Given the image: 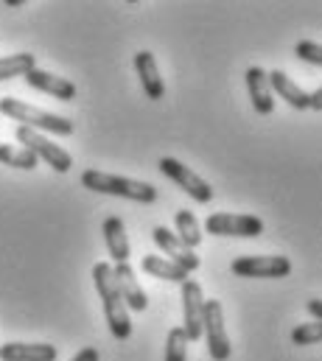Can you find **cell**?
I'll list each match as a JSON object with an SVG mask.
<instances>
[{"mask_svg":"<svg viewBox=\"0 0 322 361\" xmlns=\"http://www.w3.org/2000/svg\"><path fill=\"white\" fill-rule=\"evenodd\" d=\"M112 277H115V286H118V294L126 305V311H146L149 308V300H146V291L141 288L135 269L129 264H115L112 267Z\"/></svg>","mask_w":322,"mask_h":361,"instance_id":"8fae6325","label":"cell"},{"mask_svg":"<svg viewBox=\"0 0 322 361\" xmlns=\"http://www.w3.org/2000/svg\"><path fill=\"white\" fill-rule=\"evenodd\" d=\"M294 54H297V59H303V62H309V65H322V48L317 42L303 39V42L294 45Z\"/></svg>","mask_w":322,"mask_h":361,"instance_id":"cb8c5ba5","label":"cell"},{"mask_svg":"<svg viewBox=\"0 0 322 361\" xmlns=\"http://www.w3.org/2000/svg\"><path fill=\"white\" fill-rule=\"evenodd\" d=\"M202 317H205V294L202 286L196 280H185L182 283V331L188 336V342L202 339Z\"/></svg>","mask_w":322,"mask_h":361,"instance_id":"9c48e42d","label":"cell"},{"mask_svg":"<svg viewBox=\"0 0 322 361\" xmlns=\"http://www.w3.org/2000/svg\"><path fill=\"white\" fill-rule=\"evenodd\" d=\"M157 166H160V174H165L174 185H179L193 202L208 204V202L213 199V188L202 180L199 174H193L188 166H182L179 160H174V157H162Z\"/></svg>","mask_w":322,"mask_h":361,"instance_id":"ba28073f","label":"cell"},{"mask_svg":"<svg viewBox=\"0 0 322 361\" xmlns=\"http://www.w3.org/2000/svg\"><path fill=\"white\" fill-rule=\"evenodd\" d=\"M309 106L311 109H322V90L309 92Z\"/></svg>","mask_w":322,"mask_h":361,"instance_id":"4316f807","label":"cell"},{"mask_svg":"<svg viewBox=\"0 0 322 361\" xmlns=\"http://www.w3.org/2000/svg\"><path fill=\"white\" fill-rule=\"evenodd\" d=\"M266 79H269L272 95H280L294 109H309V92L303 90L297 82H292L283 71H272V73H266Z\"/></svg>","mask_w":322,"mask_h":361,"instance_id":"2e32d148","label":"cell"},{"mask_svg":"<svg viewBox=\"0 0 322 361\" xmlns=\"http://www.w3.org/2000/svg\"><path fill=\"white\" fill-rule=\"evenodd\" d=\"M233 274L239 277H258V280H278L289 277L292 261L286 255H244L233 261Z\"/></svg>","mask_w":322,"mask_h":361,"instance_id":"52a82bcc","label":"cell"},{"mask_svg":"<svg viewBox=\"0 0 322 361\" xmlns=\"http://www.w3.org/2000/svg\"><path fill=\"white\" fill-rule=\"evenodd\" d=\"M81 185H84L87 190L107 193V196H121V199H129V202H138V204H155V202H157V188H155L152 182L115 177V174L95 171V169H87V171L81 174Z\"/></svg>","mask_w":322,"mask_h":361,"instance_id":"7a4b0ae2","label":"cell"},{"mask_svg":"<svg viewBox=\"0 0 322 361\" xmlns=\"http://www.w3.org/2000/svg\"><path fill=\"white\" fill-rule=\"evenodd\" d=\"M0 163L3 166H11V169H23V171H31V169H37V157L28 152V149H23V146H0Z\"/></svg>","mask_w":322,"mask_h":361,"instance_id":"44dd1931","label":"cell"},{"mask_svg":"<svg viewBox=\"0 0 322 361\" xmlns=\"http://www.w3.org/2000/svg\"><path fill=\"white\" fill-rule=\"evenodd\" d=\"M0 361H56V348L42 342H6L0 345Z\"/></svg>","mask_w":322,"mask_h":361,"instance_id":"9a60e30c","label":"cell"},{"mask_svg":"<svg viewBox=\"0 0 322 361\" xmlns=\"http://www.w3.org/2000/svg\"><path fill=\"white\" fill-rule=\"evenodd\" d=\"M246 79V90H249V98H252V106L258 115H272L275 109V95L269 90V79H266V71L261 68H249L244 73Z\"/></svg>","mask_w":322,"mask_h":361,"instance_id":"5bb4252c","label":"cell"},{"mask_svg":"<svg viewBox=\"0 0 322 361\" xmlns=\"http://www.w3.org/2000/svg\"><path fill=\"white\" fill-rule=\"evenodd\" d=\"M93 280H95V291L104 302V317H107L109 334L118 342H126L132 336V319H129V311H126V305L118 294V286H115V277H112V264H95L93 267Z\"/></svg>","mask_w":322,"mask_h":361,"instance_id":"6da1fadb","label":"cell"},{"mask_svg":"<svg viewBox=\"0 0 322 361\" xmlns=\"http://www.w3.org/2000/svg\"><path fill=\"white\" fill-rule=\"evenodd\" d=\"M34 68H37L34 54H11V56H0V82L25 76V73L34 71Z\"/></svg>","mask_w":322,"mask_h":361,"instance_id":"ffe728a7","label":"cell"},{"mask_svg":"<svg viewBox=\"0 0 322 361\" xmlns=\"http://www.w3.org/2000/svg\"><path fill=\"white\" fill-rule=\"evenodd\" d=\"M101 230H104V241H107L109 258H112L115 264H129V238H126L124 221H121L118 216H109Z\"/></svg>","mask_w":322,"mask_h":361,"instance_id":"e0dca14e","label":"cell"},{"mask_svg":"<svg viewBox=\"0 0 322 361\" xmlns=\"http://www.w3.org/2000/svg\"><path fill=\"white\" fill-rule=\"evenodd\" d=\"M14 137H17V143H20L23 149H28L37 160H45L56 174H68V171L73 169L71 152H65L62 146L51 143L45 135H40V132H34V129H25V126H17Z\"/></svg>","mask_w":322,"mask_h":361,"instance_id":"277c9868","label":"cell"},{"mask_svg":"<svg viewBox=\"0 0 322 361\" xmlns=\"http://www.w3.org/2000/svg\"><path fill=\"white\" fill-rule=\"evenodd\" d=\"M309 314H311L317 322H322V302L320 300H309Z\"/></svg>","mask_w":322,"mask_h":361,"instance_id":"484cf974","label":"cell"},{"mask_svg":"<svg viewBox=\"0 0 322 361\" xmlns=\"http://www.w3.org/2000/svg\"><path fill=\"white\" fill-rule=\"evenodd\" d=\"M202 336L208 342V353L213 361L230 359V336L225 328V308L219 300H205V317H202Z\"/></svg>","mask_w":322,"mask_h":361,"instance_id":"5b68a950","label":"cell"},{"mask_svg":"<svg viewBox=\"0 0 322 361\" xmlns=\"http://www.w3.org/2000/svg\"><path fill=\"white\" fill-rule=\"evenodd\" d=\"M205 230L210 235H233V238H258L263 233V221L258 216L246 213H213L205 221Z\"/></svg>","mask_w":322,"mask_h":361,"instance_id":"8992f818","label":"cell"},{"mask_svg":"<svg viewBox=\"0 0 322 361\" xmlns=\"http://www.w3.org/2000/svg\"><path fill=\"white\" fill-rule=\"evenodd\" d=\"M322 339V322H306V325H297L292 331V342L306 348V345H317Z\"/></svg>","mask_w":322,"mask_h":361,"instance_id":"603a6c76","label":"cell"},{"mask_svg":"<svg viewBox=\"0 0 322 361\" xmlns=\"http://www.w3.org/2000/svg\"><path fill=\"white\" fill-rule=\"evenodd\" d=\"M25 82H28V87L45 92L51 98H59V101H73L76 98V85L68 82V79H62V76H54L51 71L34 68V71L25 73Z\"/></svg>","mask_w":322,"mask_h":361,"instance_id":"7c38bea8","label":"cell"},{"mask_svg":"<svg viewBox=\"0 0 322 361\" xmlns=\"http://www.w3.org/2000/svg\"><path fill=\"white\" fill-rule=\"evenodd\" d=\"M174 224H177V233H174V235H177L188 250H196V247L202 244V230H199V221H196V216H193L191 210H177Z\"/></svg>","mask_w":322,"mask_h":361,"instance_id":"d6986e66","label":"cell"},{"mask_svg":"<svg viewBox=\"0 0 322 361\" xmlns=\"http://www.w3.org/2000/svg\"><path fill=\"white\" fill-rule=\"evenodd\" d=\"M165 361H188V336H185L182 328H171L168 331Z\"/></svg>","mask_w":322,"mask_h":361,"instance_id":"7402d4cb","label":"cell"},{"mask_svg":"<svg viewBox=\"0 0 322 361\" xmlns=\"http://www.w3.org/2000/svg\"><path fill=\"white\" fill-rule=\"evenodd\" d=\"M143 271L146 274H152V277H157V280H168V283H185L188 280V271L179 269L177 264H171L168 258H162V255H146L143 258Z\"/></svg>","mask_w":322,"mask_h":361,"instance_id":"ac0fdd59","label":"cell"},{"mask_svg":"<svg viewBox=\"0 0 322 361\" xmlns=\"http://www.w3.org/2000/svg\"><path fill=\"white\" fill-rule=\"evenodd\" d=\"M135 71H138V76H141V87H143V92H146V98L160 101L162 95H165V85H162L160 71H157V59H155V54H152V51H141V54H135Z\"/></svg>","mask_w":322,"mask_h":361,"instance_id":"4fadbf2b","label":"cell"},{"mask_svg":"<svg viewBox=\"0 0 322 361\" xmlns=\"http://www.w3.org/2000/svg\"><path fill=\"white\" fill-rule=\"evenodd\" d=\"M0 112L11 121H20V126L25 129H34L40 135H59V137H68L73 135V121L62 118V115H54V112H45L34 104H25L20 98H0Z\"/></svg>","mask_w":322,"mask_h":361,"instance_id":"3957f363","label":"cell"},{"mask_svg":"<svg viewBox=\"0 0 322 361\" xmlns=\"http://www.w3.org/2000/svg\"><path fill=\"white\" fill-rule=\"evenodd\" d=\"M152 238H155V244L162 250V255H165L171 264H177L179 269H185L188 274L199 269V255H196L193 250H188V247H185L168 227L157 224V227L152 230Z\"/></svg>","mask_w":322,"mask_h":361,"instance_id":"30bf717a","label":"cell"},{"mask_svg":"<svg viewBox=\"0 0 322 361\" xmlns=\"http://www.w3.org/2000/svg\"><path fill=\"white\" fill-rule=\"evenodd\" d=\"M71 361H98V350H95V348H84V350H79Z\"/></svg>","mask_w":322,"mask_h":361,"instance_id":"d4e9b609","label":"cell"}]
</instances>
